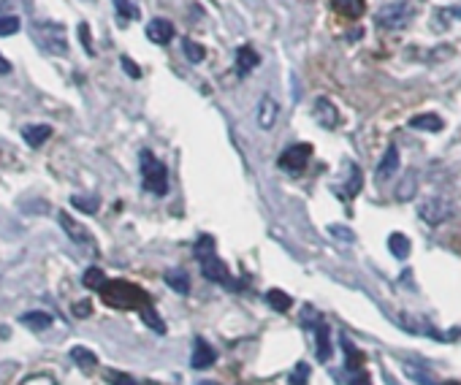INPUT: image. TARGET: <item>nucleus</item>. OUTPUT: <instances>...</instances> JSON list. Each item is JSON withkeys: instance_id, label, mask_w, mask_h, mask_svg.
Returning <instances> with one entry per match:
<instances>
[{"instance_id": "obj_1", "label": "nucleus", "mask_w": 461, "mask_h": 385, "mask_svg": "<svg viewBox=\"0 0 461 385\" xmlns=\"http://www.w3.org/2000/svg\"><path fill=\"white\" fill-rule=\"evenodd\" d=\"M100 296H103V301L109 304V306H120V309H136V312H141V309H147L149 306V296L138 288V285H133V282H125V280H106V285L98 291Z\"/></svg>"}, {"instance_id": "obj_2", "label": "nucleus", "mask_w": 461, "mask_h": 385, "mask_svg": "<svg viewBox=\"0 0 461 385\" xmlns=\"http://www.w3.org/2000/svg\"><path fill=\"white\" fill-rule=\"evenodd\" d=\"M195 258H198V263H201V271H204V277L209 280V282H220V285H228V288H236L233 282H231V274L228 269L223 266V260L215 256V239L212 236H198V242H195Z\"/></svg>"}, {"instance_id": "obj_3", "label": "nucleus", "mask_w": 461, "mask_h": 385, "mask_svg": "<svg viewBox=\"0 0 461 385\" xmlns=\"http://www.w3.org/2000/svg\"><path fill=\"white\" fill-rule=\"evenodd\" d=\"M141 179H144V190H147V193H155V196H166V193H169V174H166V166H163L149 149L141 152Z\"/></svg>"}, {"instance_id": "obj_4", "label": "nucleus", "mask_w": 461, "mask_h": 385, "mask_svg": "<svg viewBox=\"0 0 461 385\" xmlns=\"http://www.w3.org/2000/svg\"><path fill=\"white\" fill-rule=\"evenodd\" d=\"M407 19H410V8L405 3H391L377 11V25L385 30H399L407 25Z\"/></svg>"}, {"instance_id": "obj_5", "label": "nucleus", "mask_w": 461, "mask_h": 385, "mask_svg": "<svg viewBox=\"0 0 461 385\" xmlns=\"http://www.w3.org/2000/svg\"><path fill=\"white\" fill-rule=\"evenodd\" d=\"M310 155H312V147H310V144H290V147L279 155V169H285V171H290V174H299L307 166Z\"/></svg>"}, {"instance_id": "obj_6", "label": "nucleus", "mask_w": 461, "mask_h": 385, "mask_svg": "<svg viewBox=\"0 0 461 385\" xmlns=\"http://www.w3.org/2000/svg\"><path fill=\"white\" fill-rule=\"evenodd\" d=\"M418 214L420 220H426L429 225H440L451 217V204L445 198H426L420 207H418Z\"/></svg>"}, {"instance_id": "obj_7", "label": "nucleus", "mask_w": 461, "mask_h": 385, "mask_svg": "<svg viewBox=\"0 0 461 385\" xmlns=\"http://www.w3.org/2000/svg\"><path fill=\"white\" fill-rule=\"evenodd\" d=\"M277 117H279V103H277L272 95H264V98L258 101V109H255L258 128H261V130H272L277 125Z\"/></svg>"}, {"instance_id": "obj_8", "label": "nucleus", "mask_w": 461, "mask_h": 385, "mask_svg": "<svg viewBox=\"0 0 461 385\" xmlns=\"http://www.w3.org/2000/svg\"><path fill=\"white\" fill-rule=\"evenodd\" d=\"M147 39L152 43L166 46V43L174 39V25H171L169 19H152V22L147 25Z\"/></svg>"}, {"instance_id": "obj_9", "label": "nucleus", "mask_w": 461, "mask_h": 385, "mask_svg": "<svg viewBox=\"0 0 461 385\" xmlns=\"http://www.w3.org/2000/svg\"><path fill=\"white\" fill-rule=\"evenodd\" d=\"M312 114H315V120L321 123L323 128H336V123H339V112L334 109V103L328 98H318L315 101Z\"/></svg>"}, {"instance_id": "obj_10", "label": "nucleus", "mask_w": 461, "mask_h": 385, "mask_svg": "<svg viewBox=\"0 0 461 385\" xmlns=\"http://www.w3.org/2000/svg\"><path fill=\"white\" fill-rule=\"evenodd\" d=\"M396 169H399V149H396V147H388L385 155H383V160L377 163L374 179H377V182H385V179H391V176L396 174Z\"/></svg>"}, {"instance_id": "obj_11", "label": "nucleus", "mask_w": 461, "mask_h": 385, "mask_svg": "<svg viewBox=\"0 0 461 385\" xmlns=\"http://www.w3.org/2000/svg\"><path fill=\"white\" fill-rule=\"evenodd\" d=\"M215 350H212V344L206 342V340H195V347H193V366L195 369H209L212 364H215Z\"/></svg>"}, {"instance_id": "obj_12", "label": "nucleus", "mask_w": 461, "mask_h": 385, "mask_svg": "<svg viewBox=\"0 0 461 385\" xmlns=\"http://www.w3.org/2000/svg\"><path fill=\"white\" fill-rule=\"evenodd\" d=\"M258 65H261V57H258V52H255L253 46H242V49L236 52V68H239L242 76L250 74V71H255Z\"/></svg>"}, {"instance_id": "obj_13", "label": "nucleus", "mask_w": 461, "mask_h": 385, "mask_svg": "<svg viewBox=\"0 0 461 385\" xmlns=\"http://www.w3.org/2000/svg\"><path fill=\"white\" fill-rule=\"evenodd\" d=\"M49 136H52V128H49V125H41V123H36V125H25V128H22V138H25L30 147H41Z\"/></svg>"}, {"instance_id": "obj_14", "label": "nucleus", "mask_w": 461, "mask_h": 385, "mask_svg": "<svg viewBox=\"0 0 461 385\" xmlns=\"http://www.w3.org/2000/svg\"><path fill=\"white\" fill-rule=\"evenodd\" d=\"M60 225L68 231V236H71L76 244H87V231H85V225H79L74 217H68V214L63 212L60 214Z\"/></svg>"}, {"instance_id": "obj_15", "label": "nucleus", "mask_w": 461, "mask_h": 385, "mask_svg": "<svg viewBox=\"0 0 461 385\" xmlns=\"http://www.w3.org/2000/svg\"><path fill=\"white\" fill-rule=\"evenodd\" d=\"M388 250H391L394 258L405 260V258L410 256V239H407L405 233H391V236H388Z\"/></svg>"}, {"instance_id": "obj_16", "label": "nucleus", "mask_w": 461, "mask_h": 385, "mask_svg": "<svg viewBox=\"0 0 461 385\" xmlns=\"http://www.w3.org/2000/svg\"><path fill=\"white\" fill-rule=\"evenodd\" d=\"M28 329H33V331H44L52 326V315L49 312H25L22 318H19Z\"/></svg>"}, {"instance_id": "obj_17", "label": "nucleus", "mask_w": 461, "mask_h": 385, "mask_svg": "<svg viewBox=\"0 0 461 385\" xmlns=\"http://www.w3.org/2000/svg\"><path fill=\"white\" fill-rule=\"evenodd\" d=\"M410 128L415 130H429V133H440L442 130V120L437 114H418L410 120Z\"/></svg>"}, {"instance_id": "obj_18", "label": "nucleus", "mask_w": 461, "mask_h": 385, "mask_svg": "<svg viewBox=\"0 0 461 385\" xmlns=\"http://www.w3.org/2000/svg\"><path fill=\"white\" fill-rule=\"evenodd\" d=\"M315 340H318V361H328L331 358V340H328L325 323H315Z\"/></svg>"}, {"instance_id": "obj_19", "label": "nucleus", "mask_w": 461, "mask_h": 385, "mask_svg": "<svg viewBox=\"0 0 461 385\" xmlns=\"http://www.w3.org/2000/svg\"><path fill=\"white\" fill-rule=\"evenodd\" d=\"M71 358L82 366V369H92L95 364H98V355L90 353L87 347H82V344H76V347H71Z\"/></svg>"}, {"instance_id": "obj_20", "label": "nucleus", "mask_w": 461, "mask_h": 385, "mask_svg": "<svg viewBox=\"0 0 461 385\" xmlns=\"http://www.w3.org/2000/svg\"><path fill=\"white\" fill-rule=\"evenodd\" d=\"M266 301H269V306L277 309V312H288L290 304H293V299H290L285 291H277V288H272V291L266 293Z\"/></svg>"}, {"instance_id": "obj_21", "label": "nucleus", "mask_w": 461, "mask_h": 385, "mask_svg": "<svg viewBox=\"0 0 461 385\" xmlns=\"http://www.w3.org/2000/svg\"><path fill=\"white\" fill-rule=\"evenodd\" d=\"M334 8L336 11H342L345 17H361V11H364V0H334Z\"/></svg>"}, {"instance_id": "obj_22", "label": "nucleus", "mask_w": 461, "mask_h": 385, "mask_svg": "<svg viewBox=\"0 0 461 385\" xmlns=\"http://www.w3.org/2000/svg\"><path fill=\"white\" fill-rule=\"evenodd\" d=\"M166 285L174 288L177 293H182V296L190 293V280L184 277V271H169V274H166Z\"/></svg>"}, {"instance_id": "obj_23", "label": "nucleus", "mask_w": 461, "mask_h": 385, "mask_svg": "<svg viewBox=\"0 0 461 385\" xmlns=\"http://www.w3.org/2000/svg\"><path fill=\"white\" fill-rule=\"evenodd\" d=\"M182 52L190 63H201V60L206 57V49H204L201 43H195L193 39H182Z\"/></svg>"}, {"instance_id": "obj_24", "label": "nucleus", "mask_w": 461, "mask_h": 385, "mask_svg": "<svg viewBox=\"0 0 461 385\" xmlns=\"http://www.w3.org/2000/svg\"><path fill=\"white\" fill-rule=\"evenodd\" d=\"M106 280H109V277H106L100 269H95V266L85 271V285H87L90 291H100V288L106 285Z\"/></svg>"}, {"instance_id": "obj_25", "label": "nucleus", "mask_w": 461, "mask_h": 385, "mask_svg": "<svg viewBox=\"0 0 461 385\" xmlns=\"http://www.w3.org/2000/svg\"><path fill=\"white\" fill-rule=\"evenodd\" d=\"M19 17H11V14H6V17H0V36H14V33H19Z\"/></svg>"}, {"instance_id": "obj_26", "label": "nucleus", "mask_w": 461, "mask_h": 385, "mask_svg": "<svg viewBox=\"0 0 461 385\" xmlns=\"http://www.w3.org/2000/svg\"><path fill=\"white\" fill-rule=\"evenodd\" d=\"M138 315H141V318H144V323H147L149 329H155L158 334H163V331H166V326L160 323V318H158V312H152V306H147V309H141Z\"/></svg>"}, {"instance_id": "obj_27", "label": "nucleus", "mask_w": 461, "mask_h": 385, "mask_svg": "<svg viewBox=\"0 0 461 385\" xmlns=\"http://www.w3.org/2000/svg\"><path fill=\"white\" fill-rule=\"evenodd\" d=\"M114 8L122 19H138V8L131 3V0H114Z\"/></svg>"}, {"instance_id": "obj_28", "label": "nucleus", "mask_w": 461, "mask_h": 385, "mask_svg": "<svg viewBox=\"0 0 461 385\" xmlns=\"http://www.w3.org/2000/svg\"><path fill=\"white\" fill-rule=\"evenodd\" d=\"M342 347H345V353H347V366H350V369H358V366L364 364V355L347 342V340H342Z\"/></svg>"}, {"instance_id": "obj_29", "label": "nucleus", "mask_w": 461, "mask_h": 385, "mask_svg": "<svg viewBox=\"0 0 461 385\" xmlns=\"http://www.w3.org/2000/svg\"><path fill=\"white\" fill-rule=\"evenodd\" d=\"M413 193H415V171H410L407 182H402V185H399L396 198H399V201H407V198H413Z\"/></svg>"}, {"instance_id": "obj_30", "label": "nucleus", "mask_w": 461, "mask_h": 385, "mask_svg": "<svg viewBox=\"0 0 461 385\" xmlns=\"http://www.w3.org/2000/svg\"><path fill=\"white\" fill-rule=\"evenodd\" d=\"M71 204H74V207H76V209H85V212H98V204H100V201H98V198H82V196H74V198H71Z\"/></svg>"}, {"instance_id": "obj_31", "label": "nucleus", "mask_w": 461, "mask_h": 385, "mask_svg": "<svg viewBox=\"0 0 461 385\" xmlns=\"http://www.w3.org/2000/svg\"><path fill=\"white\" fill-rule=\"evenodd\" d=\"M347 196H356L358 190H361V171H358V166H350V179H347Z\"/></svg>"}, {"instance_id": "obj_32", "label": "nucleus", "mask_w": 461, "mask_h": 385, "mask_svg": "<svg viewBox=\"0 0 461 385\" xmlns=\"http://www.w3.org/2000/svg\"><path fill=\"white\" fill-rule=\"evenodd\" d=\"M307 377H310V366L307 364H296V369L290 375V385H307Z\"/></svg>"}, {"instance_id": "obj_33", "label": "nucleus", "mask_w": 461, "mask_h": 385, "mask_svg": "<svg viewBox=\"0 0 461 385\" xmlns=\"http://www.w3.org/2000/svg\"><path fill=\"white\" fill-rule=\"evenodd\" d=\"M120 63H122V71H125L128 76H133V79H138V76H141V68H138L131 57H120Z\"/></svg>"}, {"instance_id": "obj_34", "label": "nucleus", "mask_w": 461, "mask_h": 385, "mask_svg": "<svg viewBox=\"0 0 461 385\" xmlns=\"http://www.w3.org/2000/svg\"><path fill=\"white\" fill-rule=\"evenodd\" d=\"M109 383H111V385H141V383H136L133 377H128V375H120V372H111V375H109ZM144 385H149V383H144Z\"/></svg>"}, {"instance_id": "obj_35", "label": "nucleus", "mask_w": 461, "mask_h": 385, "mask_svg": "<svg viewBox=\"0 0 461 385\" xmlns=\"http://www.w3.org/2000/svg\"><path fill=\"white\" fill-rule=\"evenodd\" d=\"M79 36H82V46H85V52H87V54H92L90 30H87V25H85V22H82V25H79Z\"/></svg>"}, {"instance_id": "obj_36", "label": "nucleus", "mask_w": 461, "mask_h": 385, "mask_svg": "<svg viewBox=\"0 0 461 385\" xmlns=\"http://www.w3.org/2000/svg\"><path fill=\"white\" fill-rule=\"evenodd\" d=\"M328 231H331V233H334L336 239H345V242H353V233H350L347 228H339V225H331Z\"/></svg>"}, {"instance_id": "obj_37", "label": "nucleus", "mask_w": 461, "mask_h": 385, "mask_svg": "<svg viewBox=\"0 0 461 385\" xmlns=\"http://www.w3.org/2000/svg\"><path fill=\"white\" fill-rule=\"evenodd\" d=\"M0 74H11V63L3 54H0Z\"/></svg>"}, {"instance_id": "obj_38", "label": "nucleus", "mask_w": 461, "mask_h": 385, "mask_svg": "<svg viewBox=\"0 0 461 385\" xmlns=\"http://www.w3.org/2000/svg\"><path fill=\"white\" fill-rule=\"evenodd\" d=\"M90 312V304H76V315H87Z\"/></svg>"}, {"instance_id": "obj_39", "label": "nucleus", "mask_w": 461, "mask_h": 385, "mask_svg": "<svg viewBox=\"0 0 461 385\" xmlns=\"http://www.w3.org/2000/svg\"><path fill=\"white\" fill-rule=\"evenodd\" d=\"M350 385H369V380H367V377H353V380H350Z\"/></svg>"}, {"instance_id": "obj_40", "label": "nucleus", "mask_w": 461, "mask_h": 385, "mask_svg": "<svg viewBox=\"0 0 461 385\" xmlns=\"http://www.w3.org/2000/svg\"><path fill=\"white\" fill-rule=\"evenodd\" d=\"M442 385H461V383H456V380H448V383H442Z\"/></svg>"}, {"instance_id": "obj_41", "label": "nucleus", "mask_w": 461, "mask_h": 385, "mask_svg": "<svg viewBox=\"0 0 461 385\" xmlns=\"http://www.w3.org/2000/svg\"><path fill=\"white\" fill-rule=\"evenodd\" d=\"M453 14H456V17H461V8H459V11H453Z\"/></svg>"}]
</instances>
